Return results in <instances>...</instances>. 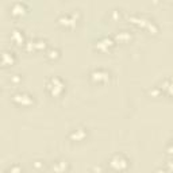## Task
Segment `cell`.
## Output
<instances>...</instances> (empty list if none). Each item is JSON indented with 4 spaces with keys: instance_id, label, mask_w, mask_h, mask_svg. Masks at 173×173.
Listing matches in <instances>:
<instances>
[{
    "instance_id": "cell-1",
    "label": "cell",
    "mask_w": 173,
    "mask_h": 173,
    "mask_svg": "<svg viewBox=\"0 0 173 173\" xmlns=\"http://www.w3.org/2000/svg\"><path fill=\"white\" fill-rule=\"evenodd\" d=\"M11 10H12L14 12H22V11L25 10V6H23L22 3H19V1H16V3H14L12 6H11Z\"/></svg>"
}]
</instances>
